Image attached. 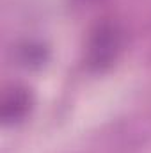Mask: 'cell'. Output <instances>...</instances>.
Here are the masks:
<instances>
[{"label":"cell","mask_w":151,"mask_h":153,"mask_svg":"<svg viewBox=\"0 0 151 153\" xmlns=\"http://www.w3.org/2000/svg\"><path fill=\"white\" fill-rule=\"evenodd\" d=\"M123 48V30L114 22L100 23L89 36L85 46V64L91 71L110 68Z\"/></svg>","instance_id":"6da1fadb"},{"label":"cell","mask_w":151,"mask_h":153,"mask_svg":"<svg viewBox=\"0 0 151 153\" xmlns=\"http://www.w3.org/2000/svg\"><path fill=\"white\" fill-rule=\"evenodd\" d=\"M30 111V94L23 87H13L2 102V121L5 125H14L21 121Z\"/></svg>","instance_id":"7a4b0ae2"}]
</instances>
